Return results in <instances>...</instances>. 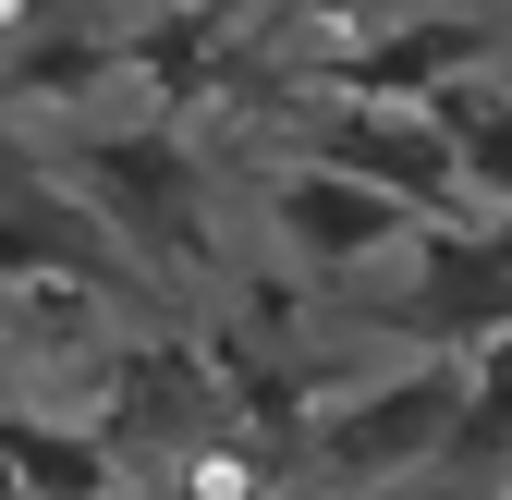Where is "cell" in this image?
Returning a JSON list of instances; mask_svg holds the SVG:
<instances>
[{"mask_svg": "<svg viewBox=\"0 0 512 500\" xmlns=\"http://www.w3.org/2000/svg\"><path fill=\"white\" fill-rule=\"evenodd\" d=\"M317 427H293V452L317 464V488H391V476H427L439 440H452V415H464V354H415L391 366V379H366V391H330V403H305Z\"/></svg>", "mask_w": 512, "mask_h": 500, "instance_id": "obj_1", "label": "cell"}, {"mask_svg": "<svg viewBox=\"0 0 512 500\" xmlns=\"http://www.w3.org/2000/svg\"><path fill=\"white\" fill-rule=\"evenodd\" d=\"M256 220L281 232V257H293V269H330V281L378 269V257L415 232V208L391 196V183H366V171H342V159L269 171V183H256Z\"/></svg>", "mask_w": 512, "mask_h": 500, "instance_id": "obj_2", "label": "cell"}, {"mask_svg": "<svg viewBox=\"0 0 512 500\" xmlns=\"http://www.w3.org/2000/svg\"><path fill=\"white\" fill-rule=\"evenodd\" d=\"M232 415V391H220V366H208V342H135L110 366V403H98V440H110V464H171L183 440H208V427Z\"/></svg>", "mask_w": 512, "mask_h": 500, "instance_id": "obj_3", "label": "cell"}, {"mask_svg": "<svg viewBox=\"0 0 512 500\" xmlns=\"http://www.w3.org/2000/svg\"><path fill=\"white\" fill-rule=\"evenodd\" d=\"M391 269H403V330L427 354H476L512 330V269H500V244L488 232H403L391 244Z\"/></svg>", "mask_w": 512, "mask_h": 500, "instance_id": "obj_4", "label": "cell"}, {"mask_svg": "<svg viewBox=\"0 0 512 500\" xmlns=\"http://www.w3.org/2000/svg\"><path fill=\"white\" fill-rule=\"evenodd\" d=\"M317 159H342V171H366V183H391L403 208H439V196H452V147H439V122H427V110L342 98V110H317Z\"/></svg>", "mask_w": 512, "mask_h": 500, "instance_id": "obj_5", "label": "cell"}, {"mask_svg": "<svg viewBox=\"0 0 512 500\" xmlns=\"http://www.w3.org/2000/svg\"><path fill=\"white\" fill-rule=\"evenodd\" d=\"M427 122L452 147V196L512 208V86L500 74H452V86H427Z\"/></svg>", "mask_w": 512, "mask_h": 500, "instance_id": "obj_6", "label": "cell"}, {"mask_svg": "<svg viewBox=\"0 0 512 500\" xmlns=\"http://www.w3.org/2000/svg\"><path fill=\"white\" fill-rule=\"evenodd\" d=\"M122 464H110V440H98V427H25V415H0V488H13V500H98Z\"/></svg>", "mask_w": 512, "mask_h": 500, "instance_id": "obj_7", "label": "cell"}, {"mask_svg": "<svg viewBox=\"0 0 512 500\" xmlns=\"http://www.w3.org/2000/svg\"><path fill=\"white\" fill-rule=\"evenodd\" d=\"M439 464H464V476L512 464V330L464 354V415H452V440H439Z\"/></svg>", "mask_w": 512, "mask_h": 500, "instance_id": "obj_8", "label": "cell"}, {"mask_svg": "<svg viewBox=\"0 0 512 500\" xmlns=\"http://www.w3.org/2000/svg\"><path fill=\"white\" fill-rule=\"evenodd\" d=\"M281 500H305V488H281ZM317 500H354V488H317Z\"/></svg>", "mask_w": 512, "mask_h": 500, "instance_id": "obj_9", "label": "cell"}]
</instances>
